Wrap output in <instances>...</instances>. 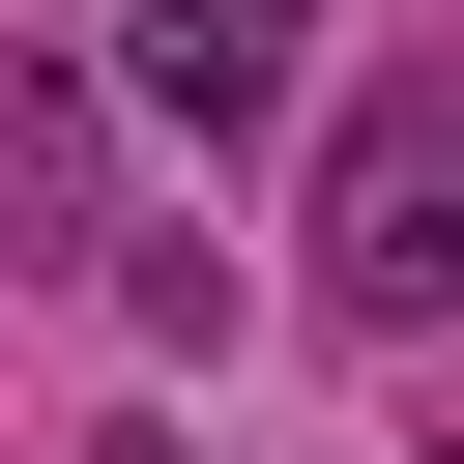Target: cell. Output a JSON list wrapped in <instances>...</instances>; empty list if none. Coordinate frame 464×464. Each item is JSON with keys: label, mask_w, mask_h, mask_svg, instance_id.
<instances>
[{"label": "cell", "mask_w": 464, "mask_h": 464, "mask_svg": "<svg viewBox=\"0 0 464 464\" xmlns=\"http://www.w3.org/2000/svg\"><path fill=\"white\" fill-rule=\"evenodd\" d=\"M319 319H464V58L348 87V145H319Z\"/></svg>", "instance_id": "1"}, {"label": "cell", "mask_w": 464, "mask_h": 464, "mask_svg": "<svg viewBox=\"0 0 464 464\" xmlns=\"http://www.w3.org/2000/svg\"><path fill=\"white\" fill-rule=\"evenodd\" d=\"M116 87H145L174 145H261V116H290V0H116Z\"/></svg>", "instance_id": "2"}, {"label": "cell", "mask_w": 464, "mask_h": 464, "mask_svg": "<svg viewBox=\"0 0 464 464\" xmlns=\"http://www.w3.org/2000/svg\"><path fill=\"white\" fill-rule=\"evenodd\" d=\"M0 174H29V232L87 261V174H116V58H29V87H0Z\"/></svg>", "instance_id": "3"}]
</instances>
